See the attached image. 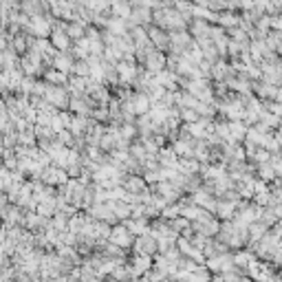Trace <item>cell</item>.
<instances>
[{
    "mask_svg": "<svg viewBox=\"0 0 282 282\" xmlns=\"http://www.w3.org/2000/svg\"><path fill=\"white\" fill-rule=\"evenodd\" d=\"M192 35L196 40H203V38H209V33H212V27H209L207 20H194L192 22Z\"/></svg>",
    "mask_w": 282,
    "mask_h": 282,
    "instance_id": "26",
    "label": "cell"
},
{
    "mask_svg": "<svg viewBox=\"0 0 282 282\" xmlns=\"http://www.w3.org/2000/svg\"><path fill=\"white\" fill-rule=\"evenodd\" d=\"M124 104L130 106V110L135 112V115H139V117L148 115V112L152 110V99L148 97V93H132L130 99H126Z\"/></svg>",
    "mask_w": 282,
    "mask_h": 282,
    "instance_id": "4",
    "label": "cell"
},
{
    "mask_svg": "<svg viewBox=\"0 0 282 282\" xmlns=\"http://www.w3.org/2000/svg\"><path fill=\"white\" fill-rule=\"evenodd\" d=\"M89 216L93 220H101V223H115V220H117L115 212H112L110 201L108 203H95L93 207L89 209Z\"/></svg>",
    "mask_w": 282,
    "mask_h": 282,
    "instance_id": "9",
    "label": "cell"
},
{
    "mask_svg": "<svg viewBox=\"0 0 282 282\" xmlns=\"http://www.w3.org/2000/svg\"><path fill=\"white\" fill-rule=\"evenodd\" d=\"M44 99L49 101L55 108H69L71 97H69V89H62V86H47V93H44Z\"/></svg>",
    "mask_w": 282,
    "mask_h": 282,
    "instance_id": "2",
    "label": "cell"
},
{
    "mask_svg": "<svg viewBox=\"0 0 282 282\" xmlns=\"http://www.w3.org/2000/svg\"><path fill=\"white\" fill-rule=\"evenodd\" d=\"M179 170H181L183 174H189V177H192L194 172H198V161H196V159H192V157L181 159V163H179Z\"/></svg>",
    "mask_w": 282,
    "mask_h": 282,
    "instance_id": "37",
    "label": "cell"
},
{
    "mask_svg": "<svg viewBox=\"0 0 282 282\" xmlns=\"http://www.w3.org/2000/svg\"><path fill=\"white\" fill-rule=\"evenodd\" d=\"M148 38H150V42L155 44V49L163 51L170 47V35H166V31L159 27H150V31H148Z\"/></svg>",
    "mask_w": 282,
    "mask_h": 282,
    "instance_id": "19",
    "label": "cell"
},
{
    "mask_svg": "<svg viewBox=\"0 0 282 282\" xmlns=\"http://www.w3.org/2000/svg\"><path fill=\"white\" fill-rule=\"evenodd\" d=\"M53 69L62 71V73L73 71L75 69V62H73V58H71V53H58V58H55V62H53Z\"/></svg>",
    "mask_w": 282,
    "mask_h": 282,
    "instance_id": "30",
    "label": "cell"
},
{
    "mask_svg": "<svg viewBox=\"0 0 282 282\" xmlns=\"http://www.w3.org/2000/svg\"><path fill=\"white\" fill-rule=\"evenodd\" d=\"M267 47H269L271 51H278V53H282V31L267 33Z\"/></svg>",
    "mask_w": 282,
    "mask_h": 282,
    "instance_id": "36",
    "label": "cell"
},
{
    "mask_svg": "<svg viewBox=\"0 0 282 282\" xmlns=\"http://www.w3.org/2000/svg\"><path fill=\"white\" fill-rule=\"evenodd\" d=\"M135 234L130 232V229L126 227V225H119V227H115L112 229V234H110V243L112 245H117V247H121V249H126V247H132L135 245Z\"/></svg>",
    "mask_w": 282,
    "mask_h": 282,
    "instance_id": "7",
    "label": "cell"
},
{
    "mask_svg": "<svg viewBox=\"0 0 282 282\" xmlns=\"http://www.w3.org/2000/svg\"><path fill=\"white\" fill-rule=\"evenodd\" d=\"M91 115H93L95 121H106V119L110 117V110L106 108V106H97V108H93V112H91Z\"/></svg>",
    "mask_w": 282,
    "mask_h": 282,
    "instance_id": "43",
    "label": "cell"
},
{
    "mask_svg": "<svg viewBox=\"0 0 282 282\" xmlns=\"http://www.w3.org/2000/svg\"><path fill=\"white\" fill-rule=\"evenodd\" d=\"M229 130H232L234 141H236V139H243V137H247V126H243L240 121H229Z\"/></svg>",
    "mask_w": 282,
    "mask_h": 282,
    "instance_id": "39",
    "label": "cell"
},
{
    "mask_svg": "<svg viewBox=\"0 0 282 282\" xmlns=\"http://www.w3.org/2000/svg\"><path fill=\"white\" fill-rule=\"evenodd\" d=\"M66 33L71 35V40L80 42V40L86 35V22H82V20H73V22H69V27H66Z\"/></svg>",
    "mask_w": 282,
    "mask_h": 282,
    "instance_id": "28",
    "label": "cell"
},
{
    "mask_svg": "<svg viewBox=\"0 0 282 282\" xmlns=\"http://www.w3.org/2000/svg\"><path fill=\"white\" fill-rule=\"evenodd\" d=\"M234 256L232 254H218V256H214V258H209L207 260V269L209 271H214V274H227V271H232L234 269Z\"/></svg>",
    "mask_w": 282,
    "mask_h": 282,
    "instance_id": "6",
    "label": "cell"
},
{
    "mask_svg": "<svg viewBox=\"0 0 282 282\" xmlns=\"http://www.w3.org/2000/svg\"><path fill=\"white\" fill-rule=\"evenodd\" d=\"M234 212H236V203L234 201H220L216 205V214H218V218L220 220H232L234 218Z\"/></svg>",
    "mask_w": 282,
    "mask_h": 282,
    "instance_id": "27",
    "label": "cell"
},
{
    "mask_svg": "<svg viewBox=\"0 0 282 282\" xmlns=\"http://www.w3.org/2000/svg\"><path fill=\"white\" fill-rule=\"evenodd\" d=\"M192 44H194V40L189 33H186V31H172L170 33V47H172L174 53L183 55Z\"/></svg>",
    "mask_w": 282,
    "mask_h": 282,
    "instance_id": "11",
    "label": "cell"
},
{
    "mask_svg": "<svg viewBox=\"0 0 282 282\" xmlns=\"http://www.w3.org/2000/svg\"><path fill=\"white\" fill-rule=\"evenodd\" d=\"M150 256H146V254H137L135 258L130 260V271H132V276L135 278H139V276H146L148 271H150Z\"/></svg>",
    "mask_w": 282,
    "mask_h": 282,
    "instance_id": "17",
    "label": "cell"
},
{
    "mask_svg": "<svg viewBox=\"0 0 282 282\" xmlns=\"http://www.w3.org/2000/svg\"><path fill=\"white\" fill-rule=\"evenodd\" d=\"M269 108H271V112H274V115L282 117V104H280V101H276V104H271Z\"/></svg>",
    "mask_w": 282,
    "mask_h": 282,
    "instance_id": "50",
    "label": "cell"
},
{
    "mask_svg": "<svg viewBox=\"0 0 282 282\" xmlns=\"http://www.w3.org/2000/svg\"><path fill=\"white\" fill-rule=\"evenodd\" d=\"M152 9L146 7V4H135V9H132V16L128 18V22H130V29L132 27H143V24H148L152 20Z\"/></svg>",
    "mask_w": 282,
    "mask_h": 282,
    "instance_id": "12",
    "label": "cell"
},
{
    "mask_svg": "<svg viewBox=\"0 0 282 282\" xmlns=\"http://www.w3.org/2000/svg\"><path fill=\"white\" fill-rule=\"evenodd\" d=\"M143 66L148 69V73H155V75H157V73H161V71H166L168 58H166V55H163L159 49H155L150 55H148V60L143 62Z\"/></svg>",
    "mask_w": 282,
    "mask_h": 282,
    "instance_id": "15",
    "label": "cell"
},
{
    "mask_svg": "<svg viewBox=\"0 0 282 282\" xmlns=\"http://www.w3.org/2000/svg\"><path fill=\"white\" fill-rule=\"evenodd\" d=\"M135 132H137V126L135 124H124V126H121V137L128 139V141L135 137Z\"/></svg>",
    "mask_w": 282,
    "mask_h": 282,
    "instance_id": "46",
    "label": "cell"
},
{
    "mask_svg": "<svg viewBox=\"0 0 282 282\" xmlns=\"http://www.w3.org/2000/svg\"><path fill=\"white\" fill-rule=\"evenodd\" d=\"M258 177H260V181H274V177H278L274 170V166L271 163H265V166H260V170H258Z\"/></svg>",
    "mask_w": 282,
    "mask_h": 282,
    "instance_id": "40",
    "label": "cell"
},
{
    "mask_svg": "<svg viewBox=\"0 0 282 282\" xmlns=\"http://www.w3.org/2000/svg\"><path fill=\"white\" fill-rule=\"evenodd\" d=\"M159 161H161V166L168 168V170H179V163H181V161H179V155L172 150V148H170V150H161V152H159Z\"/></svg>",
    "mask_w": 282,
    "mask_h": 282,
    "instance_id": "24",
    "label": "cell"
},
{
    "mask_svg": "<svg viewBox=\"0 0 282 282\" xmlns=\"http://www.w3.org/2000/svg\"><path fill=\"white\" fill-rule=\"evenodd\" d=\"M55 137H58V141L62 143V146H71V143L75 141V135L71 130H62V132H58Z\"/></svg>",
    "mask_w": 282,
    "mask_h": 282,
    "instance_id": "45",
    "label": "cell"
},
{
    "mask_svg": "<svg viewBox=\"0 0 282 282\" xmlns=\"http://www.w3.org/2000/svg\"><path fill=\"white\" fill-rule=\"evenodd\" d=\"M163 216L170 218V220L179 218V216H181V205H168V207L163 209Z\"/></svg>",
    "mask_w": 282,
    "mask_h": 282,
    "instance_id": "44",
    "label": "cell"
},
{
    "mask_svg": "<svg viewBox=\"0 0 282 282\" xmlns=\"http://www.w3.org/2000/svg\"><path fill=\"white\" fill-rule=\"evenodd\" d=\"M218 24L223 29H236L240 24V18L236 16L234 11H229V9H227V11H220L218 13Z\"/></svg>",
    "mask_w": 282,
    "mask_h": 282,
    "instance_id": "29",
    "label": "cell"
},
{
    "mask_svg": "<svg viewBox=\"0 0 282 282\" xmlns=\"http://www.w3.org/2000/svg\"><path fill=\"white\" fill-rule=\"evenodd\" d=\"M269 27H271V18H269V16H263V18L258 20V22H256V29H258V33H263V35H265V31H267Z\"/></svg>",
    "mask_w": 282,
    "mask_h": 282,
    "instance_id": "47",
    "label": "cell"
},
{
    "mask_svg": "<svg viewBox=\"0 0 282 282\" xmlns=\"http://www.w3.org/2000/svg\"><path fill=\"white\" fill-rule=\"evenodd\" d=\"M276 101H280V104H282V89L278 91V97H276Z\"/></svg>",
    "mask_w": 282,
    "mask_h": 282,
    "instance_id": "51",
    "label": "cell"
},
{
    "mask_svg": "<svg viewBox=\"0 0 282 282\" xmlns=\"http://www.w3.org/2000/svg\"><path fill=\"white\" fill-rule=\"evenodd\" d=\"M42 62H44L42 53H38L35 49H31L22 60H20V69H22L29 78H33V75H38L40 71H42Z\"/></svg>",
    "mask_w": 282,
    "mask_h": 282,
    "instance_id": "3",
    "label": "cell"
},
{
    "mask_svg": "<svg viewBox=\"0 0 282 282\" xmlns=\"http://www.w3.org/2000/svg\"><path fill=\"white\" fill-rule=\"evenodd\" d=\"M271 27H274L276 31H282V16L280 13H276V16L271 18Z\"/></svg>",
    "mask_w": 282,
    "mask_h": 282,
    "instance_id": "48",
    "label": "cell"
},
{
    "mask_svg": "<svg viewBox=\"0 0 282 282\" xmlns=\"http://www.w3.org/2000/svg\"><path fill=\"white\" fill-rule=\"evenodd\" d=\"M66 27H69V24L58 22L53 29V33H51V44H53L60 53H66V51L71 49V35L66 33Z\"/></svg>",
    "mask_w": 282,
    "mask_h": 282,
    "instance_id": "5",
    "label": "cell"
},
{
    "mask_svg": "<svg viewBox=\"0 0 282 282\" xmlns=\"http://www.w3.org/2000/svg\"><path fill=\"white\" fill-rule=\"evenodd\" d=\"M135 251L137 254H146V256H152L155 251H159V240L152 236L150 232L139 236V238L135 240Z\"/></svg>",
    "mask_w": 282,
    "mask_h": 282,
    "instance_id": "13",
    "label": "cell"
},
{
    "mask_svg": "<svg viewBox=\"0 0 282 282\" xmlns=\"http://www.w3.org/2000/svg\"><path fill=\"white\" fill-rule=\"evenodd\" d=\"M112 205V212H115L117 220H128L132 218V209H135V205L126 203V201H110Z\"/></svg>",
    "mask_w": 282,
    "mask_h": 282,
    "instance_id": "23",
    "label": "cell"
},
{
    "mask_svg": "<svg viewBox=\"0 0 282 282\" xmlns=\"http://www.w3.org/2000/svg\"><path fill=\"white\" fill-rule=\"evenodd\" d=\"M271 166H274L276 174H278V177H282V159H280V157H276L274 161H271Z\"/></svg>",
    "mask_w": 282,
    "mask_h": 282,
    "instance_id": "49",
    "label": "cell"
},
{
    "mask_svg": "<svg viewBox=\"0 0 282 282\" xmlns=\"http://www.w3.org/2000/svg\"><path fill=\"white\" fill-rule=\"evenodd\" d=\"M192 203H196L203 209H212V212H216V205H218L214 201V194H209L207 189H196L192 196Z\"/></svg>",
    "mask_w": 282,
    "mask_h": 282,
    "instance_id": "18",
    "label": "cell"
},
{
    "mask_svg": "<svg viewBox=\"0 0 282 282\" xmlns=\"http://www.w3.org/2000/svg\"><path fill=\"white\" fill-rule=\"evenodd\" d=\"M251 263H254V254H249V251H238V254H234V265L238 267V269L247 271V267Z\"/></svg>",
    "mask_w": 282,
    "mask_h": 282,
    "instance_id": "34",
    "label": "cell"
},
{
    "mask_svg": "<svg viewBox=\"0 0 282 282\" xmlns=\"http://www.w3.org/2000/svg\"><path fill=\"white\" fill-rule=\"evenodd\" d=\"M179 278L186 282H212V276H209L207 267H196L192 274H179Z\"/></svg>",
    "mask_w": 282,
    "mask_h": 282,
    "instance_id": "21",
    "label": "cell"
},
{
    "mask_svg": "<svg viewBox=\"0 0 282 282\" xmlns=\"http://www.w3.org/2000/svg\"><path fill=\"white\" fill-rule=\"evenodd\" d=\"M20 9H22V13H27L29 18H40L44 13L42 0H22V2H20Z\"/></svg>",
    "mask_w": 282,
    "mask_h": 282,
    "instance_id": "20",
    "label": "cell"
},
{
    "mask_svg": "<svg viewBox=\"0 0 282 282\" xmlns=\"http://www.w3.org/2000/svg\"><path fill=\"white\" fill-rule=\"evenodd\" d=\"M117 71H119V82L121 84H128V82H137L139 78V71L135 66V58H126L117 64Z\"/></svg>",
    "mask_w": 282,
    "mask_h": 282,
    "instance_id": "10",
    "label": "cell"
},
{
    "mask_svg": "<svg viewBox=\"0 0 282 282\" xmlns=\"http://www.w3.org/2000/svg\"><path fill=\"white\" fill-rule=\"evenodd\" d=\"M24 225H27V229H40V227H44L47 225V218L42 216V214H35V212H29V214H24V220H22Z\"/></svg>",
    "mask_w": 282,
    "mask_h": 282,
    "instance_id": "31",
    "label": "cell"
},
{
    "mask_svg": "<svg viewBox=\"0 0 282 282\" xmlns=\"http://www.w3.org/2000/svg\"><path fill=\"white\" fill-rule=\"evenodd\" d=\"M27 29L35 35V38H47V35L53 33V22H51L49 18L40 16V18H33L31 22H29Z\"/></svg>",
    "mask_w": 282,
    "mask_h": 282,
    "instance_id": "14",
    "label": "cell"
},
{
    "mask_svg": "<svg viewBox=\"0 0 282 282\" xmlns=\"http://www.w3.org/2000/svg\"><path fill=\"white\" fill-rule=\"evenodd\" d=\"M179 106H181V108H194L196 110L198 99L192 93H179Z\"/></svg>",
    "mask_w": 282,
    "mask_h": 282,
    "instance_id": "38",
    "label": "cell"
},
{
    "mask_svg": "<svg viewBox=\"0 0 282 282\" xmlns=\"http://www.w3.org/2000/svg\"><path fill=\"white\" fill-rule=\"evenodd\" d=\"M192 227H194V232H196V234L207 236V238H212L214 234H220V225L212 218V214H207V212H203L201 216L194 220Z\"/></svg>",
    "mask_w": 282,
    "mask_h": 282,
    "instance_id": "1",
    "label": "cell"
},
{
    "mask_svg": "<svg viewBox=\"0 0 282 282\" xmlns=\"http://www.w3.org/2000/svg\"><path fill=\"white\" fill-rule=\"evenodd\" d=\"M126 227L135 236H143V234H148V220L146 218H128Z\"/></svg>",
    "mask_w": 282,
    "mask_h": 282,
    "instance_id": "32",
    "label": "cell"
},
{
    "mask_svg": "<svg viewBox=\"0 0 282 282\" xmlns=\"http://www.w3.org/2000/svg\"><path fill=\"white\" fill-rule=\"evenodd\" d=\"M181 119H186L188 124H196V121L201 119V115L194 108H181Z\"/></svg>",
    "mask_w": 282,
    "mask_h": 282,
    "instance_id": "42",
    "label": "cell"
},
{
    "mask_svg": "<svg viewBox=\"0 0 282 282\" xmlns=\"http://www.w3.org/2000/svg\"><path fill=\"white\" fill-rule=\"evenodd\" d=\"M47 82H49V84H53V86L69 84V80H66V73H62V71H58V69L47 71Z\"/></svg>",
    "mask_w": 282,
    "mask_h": 282,
    "instance_id": "35",
    "label": "cell"
},
{
    "mask_svg": "<svg viewBox=\"0 0 282 282\" xmlns=\"http://www.w3.org/2000/svg\"><path fill=\"white\" fill-rule=\"evenodd\" d=\"M278 91L274 84H269V82H258L256 84V93H258V97H267V99H276L278 97Z\"/></svg>",
    "mask_w": 282,
    "mask_h": 282,
    "instance_id": "33",
    "label": "cell"
},
{
    "mask_svg": "<svg viewBox=\"0 0 282 282\" xmlns=\"http://www.w3.org/2000/svg\"><path fill=\"white\" fill-rule=\"evenodd\" d=\"M73 73L80 75V78H91V64L86 62V60H80V62H75Z\"/></svg>",
    "mask_w": 282,
    "mask_h": 282,
    "instance_id": "41",
    "label": "cell"
},
{
    "mask_svg": "<svg viewBox=\"0 0 282 282\" xmlns=\"http://www.w3.org/2000/svg\"><path fill=\"white\" fill-rule=\"evenodd\" d=\"M110 9H112V13H115V18L128 20V18L132 16V9H135V4H132V0H115Z\"/></svg>",
    "mask_w": 282,
    "mask_h": 282,
    "instance_id": "22",
    "label": "cell"
},
{
    "mask_svg": "<svg viewBox=\"0 0 282 282\" xmlns=\"http://www.w3.org/2000/svg\"><path fill=\"white\" fill-rule=\"evenodd\" d=\"M124 188H126V192H130V194H141V192H146V179L126 177L124 179Z\"/></svg>",
    "mask_w": 282,
    "mask_h": 282,
    "instance_id": "25",
    "label": "cell"
},
{
    "mask_svg": "<svg viewBox=\"0 0 282 282\" xmlns=\"http://www.w3.org/2000/svg\"><path fill=\"white\" fill-rule=\"evenodd\" d=\"M155 192H157L166 203H174L179 196H181V189H179L177 186H172L170 181H161V183H159V186L155 188Z\"/></svg>",
    "mask_w": 282,
    "mask_h": 282,
    "instance_id": "16",
    "label": "cell"
},
{
    "mask_svg": "<svg viewBox=\"0 0 282 282\" xmlns=\"http://www.w3.org/2000/svg\"><path fill=\"white\" fill-rule=\"evenodd\" d=\"M69 172L62 170V168L58 166H49L47 170L42 172V183L44 186H66L69 183Z\"/></svg>",
    "mask_w": 282,
    "mask_h": 282,
    "instance_id": "8",
    "label": "cell"
}]
</instances>
